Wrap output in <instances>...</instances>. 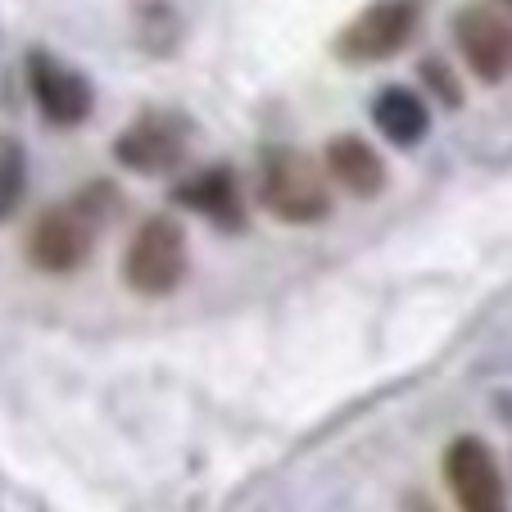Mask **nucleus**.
<instances>
[{
  "mask_svg": "<svg viewBox=\"0 0 512 512\" xmlns=\"http://www.w3.org/2000/svg\"><path fill=\"white\" fill-rule=\"evenodd\" d=\"M118 204H123V200H118V191L109 182H91L78 200L50 204L37 223H32V232H28L32 268L55 272V277L78 272L82 263L91 259V250H96L100 223H105Z\"/></svg>",
  "mask_w": 512,
  "mask_h": 512,
  "instance_id": "1",
  "label": "nucleus"
},
{
  "mask_svg": "<svg viewBox=\"0 0 512 512\" xmlns=\"http://www.w3.org/2000/svg\"><path fill=\"white\" fill-rule=\"evenodd\" d=\"M259 200L272 218L295 227L322 223L331 213V191L322 168L290 145H268L259 159Z\"/></svg>",
  "mask_w": 512,
  "mask_h": 512,
  "instance_id": "2",
  "label": "nucleus"
},
{
  "mask_svg": "<svg viewBox=\"0 0 512 512\" xmlns=\"http://www.w3.org/2000/svg\"><path fill=\"white\" fill-rule=\"evenodd\" d=\"M123 277L136 295H173L186 277V232L177 218L155 213L132 232V245L123 254Z\"/></svg>",
  "mask_w": 512,
  "mask_h": 512,
  "instance_id": "3",
  "label": "nucleus"
},
{
  "mask_svg": "<svg viewBox=\"0 0 512 512\" xmlns=\"http://www.w3.org/2000/svg\"><path fill=\"white\" fill-rule=\"evenodd\" d=\"M422 28V0H372L336 37V55L345 64H381L395 59Z\"/></svg>",
  "mask_w": 512,
  "mask_h": 512,
  "instance_id": "4",
  "label": "nucleus"
},
{
  "mask_svg": "<svg viewBox=\"0 0 512 512\" xmlns=\"http://www.w3.org/2000/svg\"><path fill=\"white\" fill-rule=\"evenodd\" d=\"M445 481L454 490L458 512H512L499 458L476 435H458L445 449Z\"/></svg>",
  "mask_w": 512,
  "mask_h": 512,
  "instance_id": "5",
  "label": "nucleus"
},
{
  "mask_svg": "<svg viewBox=\"0 0 512 512\" xmlns=\"http://www.w3.org/2000/svg\"><path fill=\"white\" fill-rule=\"evenodd\" d=\"M114 159L127 173L164 177L186 159V123L173 114H141L118 132Z\"/></svg>",
  "mask_w": 512,
  "mask_h": 512,
  "instance_id": "6",
  "label": "nucleus"
},
{
  "mask_svg": "<svg viewBox=\"0 0 512 512\" xmlns=\"http://www.w3.org/2000/svg\"><path fill=\"white\" fill-rule=\"evenodd\" d=\"M454 41L458 55L467 59L481 82H503L512 78V19L490 5H467L454 14Z\"/></svg>",
  "mask_w": 512,
  "mask_h": 512,
  "instance_id": "7",
  "label": "nucleus"
},
{
  "mask_svg": "<svg viewBox=\"0 0 512 512\" xmlns=\"http://www.w3.org/2000/svg\"><path fill=\"white\" fill-rule=\"evenodd\" d=\"M28 91L37 100V109L46 114V123H55V127H78L96 109L91 82L82 78L78 68H68L55 55H46V50H32L28 55Z\"/></svg>",
  "mask_w": 512,
  "mask_h": 512,
  "instance_id": "8",
  "label": "nucleus"
},
{
  "mask_svg": "<svg viewBox=\"0 0 512 512\" xmlns=\"http://www.w3.org/2000/svg\"><path fill=\"white\" fill-rule=\"evenodd\" d=\"M173 204L200 213V218H209L213 227H227V232H241V223H245L241 186H236L232 168H223V164H218V168H204V173H195V177H186V182L173 191Z\"/></svg>",
  "mask_w": 512,
  "mask_h": 512,
  "instance_id": "9",
  "label": "nucleus"
},
{
  "mask_svg": "<svg viewBox=\"0 0 512 512\" xmlns=\"http://www.w3.org/2000/svg\"><path fill=\"white\" fill-rule=\"evenodd\" d=\"M327 177L340 186V191H349L354 200H377L381 191H386V159L372 150L363 136H336V141L327 145Z\"/></svg>",
  "mask_w": 512,
  "mask_h": 512,
  "instance_id": "10",
  "label": "nucleus"
},
{
  "mask_svg": "<svg viewBox=\"0 0 512 512\" xmlns=\"http://www.w3.org/2000/svg\"><path fill=\"white\" fill-rule=\"evenodd\" d=\"M372 123L381 127V136H386L390 145L408 150V145H417L431 132V105L408 87H386L372 100Z\"/></svg>",
  "mask_w": 512,
  "mask_h": 512,
  "instance_id": "11",
  "label": "nucleus"
},
{
  "mask_svg": "<svg viewBox=\"0 0 512 512\" xmlns=\"http://www.w3.org/2000/svg\"><path fill=\"white\" fill-rule=\"evenodd\" d=\"M28 186V159L19 141H0V218H10Z\"/></svg>",
  "mask_w": 512,
  "mask_h": 512,
  "instance_id": "12",
  "label": "nucleus"
},
{
  "mask_svg": "<svg viewBox=\"0 0 512 512\" xmlns=\"http://www.w3.org/2000/svg\"><path fill=\"white\" fill-rule=\"evenodd\" d=\"M422 78H426V87L435 91V100H440V105L454 109L458 100H463V91H458V82H454V73H449V64H440V59H426V64H422Z\"/></svg>",
  "mask_w": 512,
  "mask_h": 512,
  "instance_id": "13",
  "label": "nucleus"
},
{
  "mask_svg": "<svg viewBox=\"0 0 512 512\" xmlns=\"http://www.w3.org/2000/svg\"><path fill=\"white\" fill-rule=\"evenodd\" d=\"M413 512H431V508H426V503H422V499H413Z\"/></svg>",
  "mask_w": 512,
  "mask_h": 512,
  "instance_id": "14",
  "label": "nucleus"
},
{
  "mask_svg": "<svg viewBox=\"0 0 512 512\" xmlns=\"http://www.w3.org/2000/svg\"><path fill=\"white\" fill-rule=\"evenodd\" d=\"M499 5H508V10H512V0H499Z\"/></svg>",
  "mask_w": 512,
  "mask_h": 512,
  "instance_id": "15",
  "label": "nucleus"
}]
</instances>
